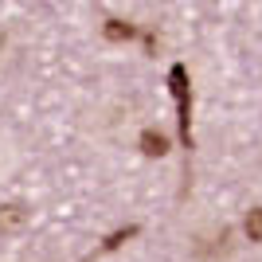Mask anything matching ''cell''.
Returning a JSON list of instances; mask_svg holds the SVG:
<instances>
[{"instance_id": "cell-1", "label": "cell", "mask_w": 262, "mask_h": 262, "mask_svg": "<svg viewBox=\"0 0 262 262\" xmlns=\"http://www.w3.org/2000/svg\"><path fill=\"white\" fill-rule=\"evenodd\" d=\"M168 82H172V94L180 102V137L188 141V114H192V98H188V71L180 63L168 71Z\"/></svg>"}, {"instance_id": "cell-2", "label": "cell", "mask_w": 262, "mask_h": 262, "mask_svg": "<svg viewBox=\"0 0 262 262\" xmlns=\"http://www.w3.org/2000/svg\"><path fill=\"white\" fill-rule=\"evenodd\" d=\"M28 223V208L24 204H0V231L12 235V231H20Z\"/></svg>"}, {"instance_id": "cell-3", "label": "cell", "mask_w": 262, "mask_h": 262, "mask_svg": "<svg viewBox=\"0 0 262 262\" xmlns=\"http://www.w3.org/2000/svg\"><path fill=\"white\" fill-rule=\"evenodd\" d=\"M141 149H145L149 157H164L168 141H164V133H157V129H145V133H141Z\"/></svg>"}, {"instance_id": "cell-4", "label": "cell", "mask_w": 262, "mask_h": 262, "mask_svg": "<svg viewBox=\"0 0 262 262\" xmlns=\"http://www.w3.org/2000/svg\"><path fill=\"white\" fill-rule=\"evenodd\" d=\"M137 35V28L125 20H106V39H114V43H121V39H133Z\"/></svg>"}, {"instance_id": "cell-5", "label": "cell", "mask_w": 262, "mask_h": 262, "mask_svg": "<svg viewBox=\"0 0 262 262\" xmlns=\"http://www.w3.org/2000/svg\"><path fill=\"white\" fill-rule=\"evenodd\" d=\"M247 235H251V243H262V208L247 215Z\"/></svg>"}]
</instances>
